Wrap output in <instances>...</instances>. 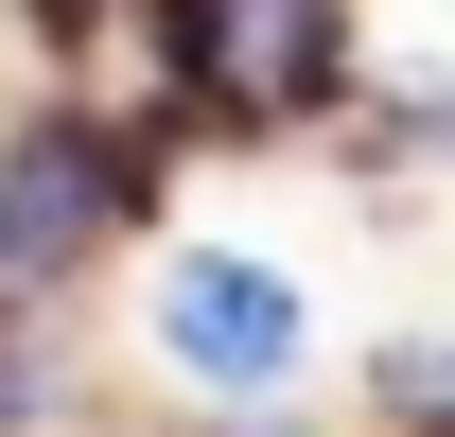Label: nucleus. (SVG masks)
<instances>
[{"label":"nucleus","instance_id":"nucleus-1","mask_svg":"<svg viewBox=\"0 0 455 437\" xmlns=\"http://www.w3.org/2000/svg\"><path fill=\"white\" fill-rule=\"evenodd\" d=\"M175 70H193V106H228L245 140H281V123L333 106L350 0H175Z\"/></svg>","mask_w":455,"mask_h":437},{"label":"nucleus","instance_id":"nucleus-2","mask_svg":"<svg viewBox=\"0 0 455 437\" xmlns=\"http://www.w3.org/2000/svg\"><path fill=\"white\" fill-rule=\"evenodd\" d=\"M158 368H175V385H281V368H298V298H281V263H245V245L158 263Z\"/></svg>","mask_w":455,"mask_h":437},{"label":"nucleus","instance_id":"nucleus-3","mask_svg":"<svg viewBox=\"0 0 455 437\" xmlns=\"http://www.w3.org/2000/svg\"><path fill=\"white\" fill-rule=\"evenodd\" d=\"M123 211V158L88 140V123H36L18 158H0V315L18 298H53L70 263H88V227Z\"/></svg>","mask_w":455,"mask_h":437},{"label":"nucleus","instance_id":"nucleus-4","mask_svg":"<svg viewBox=\"0 0 455 437\" xmlns=\"http://www.w3.org/2000/svg\"><path fill=\"white\" fill-rule=\"evenodd\" d=\"M18 402H36V350H18V332H0V420H18Z\"/></svg>","mask_w":455,"mask_h":437}]
</instances>
